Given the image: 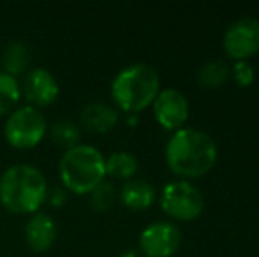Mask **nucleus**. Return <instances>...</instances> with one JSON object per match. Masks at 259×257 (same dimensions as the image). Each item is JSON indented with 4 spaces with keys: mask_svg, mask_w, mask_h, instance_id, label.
Instances as JSON below:
<instances>
[{
    "mask_svg": "<svg viewBox=\"0 0 259 257\" xmlns=\"http://www.w3.org/2000/svg\"><path fill=\"white\" fill-rule=\"evenodd\" d=\"M222 46L235 62H247L250 57L259 53L257 18H240L229 25L222 39Z\"/></svg>",
    "mask_w": 259,
    "mask_h": 257,
    "instance_id": "0eeeda50",
    "label": "nucleus"
},
{
    "mask_svg": "<svg viewBox=\"0 0 259 257\" xmlns=\"http://www.w3.org/2000/svg\"><path fill=\"white\" fill-rule=\"evenodd\" d=\"M160 208L167 217L182 222H189L201 215L205 208V199L201 190L187 180L169 182L160 192Z\"/></svg>",
    "mask_w": 259,
    "mask_h": 257,
    "instance_id": "39448f33",
    "label": "nucleus"
},
{
    "mask_svg": "<svg viewBox=\"0 0 259 257\" xmlns=\"http://www.w3.org/2000/svg\"><path fill=\"white\" fill-rule=\"evenodd\" d=\"M60 180L69 190L76 194H89L106 176L104 155L90 144H76L62 155Z\"/></svg>",
    "mask_w": 259,
    "mask_h": 257,
    "instance_id": "20e7f679",
    "label": "nucleus"
},
{
    "mask_svg": "<svg viewBox=\"0 0 259 257\" xmlns=\"http://www.w3.org/2000/svg\"><path fill=\"white\" fill-rule=\"evenodd\" d=\"M21 97L20 83L14 76L0 71V117L16 110V104Z\"/></svg>",
    "mask_w": 259,
    "mask_h": 257,
    "instance_id": "f3484780",
    "label": "nucleus"
},
{
    "mask_svg": "<svg viewBox=\"0 0 259 257\" xmlns=\"http://www.w3.org/2000/svg\"><path fill=\"white\" fill-rule=\"evenodd\" d=\"M25 240L34 252H46L57 240V222L50 213L35 212L25 226Z\"/></svg>",
    "mask_w": 259,
    "mask_h": 257,
    "instance_id": "9b49d317",
    "label": "nucleus"
},
{
    "mask_svg": "<svg viewBox=\"0 0 259 257\" xmlns=\"http://www.w3.org/2000/svg\"><path fill=\"white\" fill-rule=\"evenodd\" d=\"M231 71H233V76H235L236 85L242 86V88L250 86L254 81V78H256V74H254V67L249 62H236Z\"/></svg>",
    "mask_w": 259,
    "mask_h": 257,
    "instance_id": "aec40b11",
    "label": "nucleus"
},
{
    "mask_svg": "<svg viewBox=\"0 0 259 257\" xmlns=\"http://www.w3.org/2000/svg\"><path fill=\"white\" fill-rule=\"evenodd\" d=\"M154 115L160 127L166 130H178L189 118V100L180 90L164 88L157 93L154 102Z\"/></svg>",
    "mask_w": 259,
    "mask_h": 257,
    "instance_id": "1a4fd4ad",
    "label": "nucleus"
},
{
    "mask_svg": "<svg viewBox=\"0 0 259 257\" xmlns=\"http://www.w3.org/2000/svg\"><path fill=\"white\" fill-rule=\"evenodd\" d=\"M229 65L224 60H208V62L199 69L198 81L203 88H219L229 78Z\"/></svg>",
    "mask_w": 259,
    "mask_h": 257,
    "instance_id": "dca6fc26",
    "label": "nucleus"
},
{
    "mask_svg": "<svg viewBox=\"0 0 259 257\" xmlns=\"http://www.w3.org/2000/svg\"><path fill=\"white\" fill-rule=\"evenodd\" d=\"M46 199L52 202L53 206H60L65 201V192L62 189H53L50 194H46Z\"/></svg>",
    "mask_w": 259,
    "mask_h": 257,
    "instance_id": "412c9836",
    "label": "nucleus"
},
{
    "mask_svg": "<svg viewBox=\"0 0 259 257\" xmlns=\"http://www.w3.org/2000/svg\"><path fill=\"white\" fill-rule=\"evenodd\" d=\"M21 95L30 102V106H48L58 97L57 78L45 67H34L25 74L23 83L20 85Z\"/></svg>",
    "mask_w": 259,
    "mask_h": 257,
    "instance_id": "9d476101",
    "label": "nucleus"
},
{
    "mask_svg": "<svg viewBox=\"0 0 259 257\" xmlns=\"http://www.w3.org/2000/svg\"><path fill=\"white\" fill-rule=\"evenodd\" d=\"M167 168L182 178L205 176L217 162V144L210 134L199 129L175 130L164 148Z\"/></svg>",
    "mask_w": 259,
    "mask_h": 257,
    "instance_id": "f257e3e1",
    "label": "nucleus"
},
{
    "mask_svg": "<svg viewBox=\"0 0 259 257\" xmlns=\"http://www.w3.org/2000/svg\"><path fill=\"white\" fill-rule=\"evenodd\" d=\"M0 64L6 69L4 72L14 76L25 71L30 64V48L21 41H11L9 44L4 48L2 57H0Z\"/></svg>",
    "mask_w": 259,
    "mask_h": 257,
    "instance_id": "4468645a",
    "label": "nucleus"
},
{
    "mask_svg": "<svg viewBox=\"0 0 259 257\" xmlns=\"http://www.w3.org/2000/svg\"><path fill=\"white\" fill-rule=\"evenodd\" d=\"M182 243L178 226L166 220L152 222L140 234V250L145 257H171Z\"/></svg>",
    "mask_w": 259,
    "mask_h": 257,
    "instance_id": "6e6552de",
    "label": "nucleus"
},
{
    "mask_svg": "<svg viewBox=\"0 0 259 257\" xmlns=\"http://www.w3.org/2000/svg\"><path fill=\"white\" fill-rule=\"evenodd\" d=\"M120 257H140V254L134 250H127V252H123V254H120Z\"/></svg>",
    "mask_w": 259,
    "mask_h": 257,
    "instance_id": "4be33fe9",
    "label": "nucleus"
},
{
    "mask_svg": "<svg viewBox=\"0 0 259 257\" xmlns=\"http://www.w3.org/2000/svg\"><path fill=\"white\" fill-rule=\"evenodd\" d=\"M50 137L57 146L60 148H69L79 144V137H81V132H79V127L71 120H58L53 122L52 127H50Z\"/></svg>",
    "mask_w": 259,
    "mask_h": 257,
    "instance_id": "a211bd4d",
    "label": "nucleus"
},
{
    "mask_svg": "<svg viewBox=\"0 0 259 257\" xmlns=\"http://www.w3.org/2000/svg\"><path fill=\"white\" fill-rule=\"evenodd\" d=\"M90 206H92L96 212H106L108 208H111V204L115 202V197H116V190L113 187V183L103 182L99 185H96L92 190H90Z\"/></svg>",
    "mask_w": 259,
    "mask_h": 257,
    "instance_id": "6ab92c4d",
    "label": "nucleus"
},
{
    "mask_svg": "<svg viewBox=\"0 0 259 257\" xmlns=\"http://www.w3.org/2000/svg\"><path fill=\"white\" fill-rule=\"evenodd\" d=\"M138 171V159L131 151H113L106 159V175L131 180Z\"/></svg>",
    "mask_w": 259,
    "mask_h": 257,
    "instance_id": "2eb2a0df",
    "label": "nucleus"
},
{
    "mask_svg": "<svg viewBox=\"0 0 259 257\" xmlns=\"http://www.w3.org/2000/svg\"><path fill=\"white\" fill-rule=\"evenodd\" d=\"M79 117H81V124L89 130L106 132L116 125L118 111L106 102H89L87 106H83Z\"/></svg>",
    "mask_w": 259,
    "mask_h": 257,
    "instance_id": "ddd939ff",
    "label": "nucleus"
},
{
    "mask_svg": "<svg viewBox=\"0 0 259 257\" xmlns=\"http://www.w3.org/2000/svg\"><path fill=\"white\" fill-rule=\"evenodd\" d=\"M160 92V79L154 67L131 64L118 71L111 83V97L120 110L129 115L148 108Z\"/></svg>",
    "mask_w": 259,
    "mask_h": 257,
    "instance_id": "7ed1b4c3",
    "label": "nucleus"
},
{
    "mask_svg": "<svg viewBox=\"0 0 259 257\" xmlns=\"http://www.w3.org/2000/svg\"><path fill=\"white\" fill-rule=\"evenodd\" d=\"M46 118L37 108L21 106L9 113L4 125V136L14 148H32L45 137Z\"/></svg>",
    "mask_w": 259,
    "mask_h": 257,
    "instance_id": "423d86ee",
    "label": "nucleus"
},
{
    "mask_svg": "<svg viewBox=\"0 0 259 257\" xmlns=\"http://www.w3.org/2000/svg\"><path fill=\"white\" fill-rule=\"evenodd\" d=\"M46 194L45 175L30 164L9 166L0 176V202L13 213H35L46 201Z\"/></svg>",
    "mask_w": 259,
    "mask_h": 257,
    "instance_id": "f03ea898",
    "label": "nucleus"
},
{
    "mask_svg": "<svg viewBox=\"0 0 259 257\" xmlns=\"http://www.w3.org/2000/svg\"><path fill=\"white\" fill-rule=\"evenodd\" d=\"M122 202L133 212H143L150 208L155 201V189L150 182L143 178H131L123 183L120 190Z\"/></svg>",
    "mask_w": 259,
    "mask_h": 257,
    "instance_id": "f8f14e48",
    "label": "nucleus"
}]
</instances>
